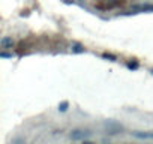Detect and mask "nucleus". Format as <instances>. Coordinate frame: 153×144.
Masks as SVG:
<instances>
[{
    "label": "nucleus",
    "mask_w": 153,
    "mask_h": 144,
    "mask_svg": "<svg viewBox=\"0 0 153 144\" xmlns=\"http://www.w3.org/2000/svg\"><path fill=\"white\" fill-rule=\"evenodd\" d=\"M92 132H89L87 129H75L69 134L71 140H84L86 137H89Z\"/></svg>",
    "instance_id": "1"
},
{
    "label": "nucleus",
    "mask_w": 153,
    "mask_h": 144,
    "mask_svg": "<svg viewBox=\"0 0 153 144\" xmlns=\"http://www.w3.org/2000/svg\"><path fill=\"white\" fill-rule=\"evenodd\" d=\"M105 129L108 131V134H119V132L122 131V126L117 125V123L108 122V123H105Z\"/></svg>",
    "instance_id": "2"
},
{
    "label": "nucleus",
    "mask_w": 153,
    "mask_h": 144,
    "mask_svg": "<svg viewBox=\"0 0 153 144\" xmlns=\"http://www.w3.org/2000/svg\"><path fill=\"white\" fill-rule=\"evenodd\" d=\"M0 44H2V48H5V50H6V48H11V47L14 45V41H12L11 38H3Z\"/></svg>",
    "instance_id": "3"
},
{
    "label": "nucleus",
    "mask_w": 153,
    "mask_h": 144,
    "mask_svg": "<svg viewBox=\"0 0 153 144\" xmlns=\"http://www.w3.org/2000/svg\"><path fill=\"white\" fill-rule=\"evenodd\" d=\"M134 135L138 137V138H153V132H152V134H150V132H144V134H141V132H134Z\"/></svg>",
    "instance_id": "4"
},
{
    "label": "nucleus",
    "mask_w": 153,
    "mask_h": 144,
    "mask_svg": "<svg viewBox=\"0 0 153 144\" xmlns=\"http://www.w3.org/2000/svg\"><path fill=\"white\" fill-rule=\"evenodd\" d=\"M75 53H84V47L80 45V44H74V48H72Z\"/></svg>",
    "instance_id": "5"
},
{
    "label": "nucleus",
    "mask_w": 153,
    "mask_h": 144,
    "mask_svg": "<svg viewBox=\"0 0 153 144\" xmlns=\"http://www.w3.org/2000/svg\"><path fill=\"white\" fill-rule=\"evenodd\" d=\"M12 144H24V140H23V138H20V137H17V138L12 141Z\"/></svg>",
    "instance_id": "6"
},
{
    "label": "nucleus",
    "mask_w": 153,
    "mask_h": 144,
    "mask_svg": "<svg viewBox=\"0 0 153 144\" xmlns=\"http://www.w3.org/2000/svg\"><path fill=\"white\" fill-rule=\"evenodd\" d=\"M66 107H68V102H63L62 105H59V110L60 111H66Z\"/></svg>",
    "instance_id": "7"
},
{
    "label": "nucleus",
    "mask_w": 153,
    "mask_h": 144,
    "mask_svg": "<svg viewBox=\"0 0 153 144\" xmlns=\"http://www.w3.org/2000/svg\"><path fill=\"white\" fill-rule=\"evenodd\" d=\"M83 144H93V143H90V141H84Z\"/></svg>",
    "instance_id": "8"
}]
</instances>
